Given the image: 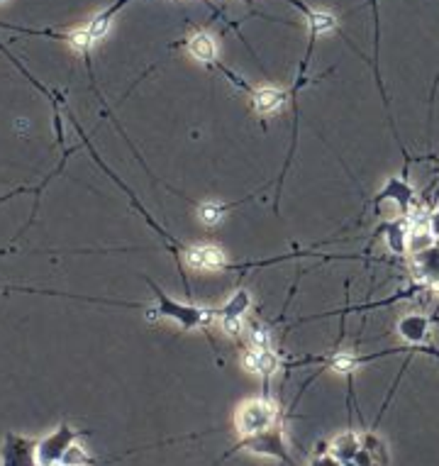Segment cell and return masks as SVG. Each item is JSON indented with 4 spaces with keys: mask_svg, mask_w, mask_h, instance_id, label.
Listing matches in <instances>:
<instances>
[{
    "mask_svg": "<svg viewBox=\"0 0 439 466\" xmlns=\"http://www.w3.org/2000/svg\"><path fill=\"white\" fill-rule=\"evenodd\" d=\"M188 49H190V54L200 61H213L215 56H218V44H215V39L210 35H195L193 39H190Z\"/></svg>",
    "mask_w": 439,
    "mask_h": 466,
    "instance_id": "cell-15",
    "label": "cell"
},
{
    "mask_svg": "<svg viewBox=\"0 0 439 466\" xmlns=\"http://www.w3.org/2000/svg\"><path fill=\"white\" fill-rule=\"evenodd\" d=\"M249 342H252V349H271V332H268L266 327L254 325L249 332Z\"/></svg>",
    "mask_w": 439,
    "mask_h": 466,
    "instance_id": "cell-21",
    "label": "cell"
},
{
    "mask_svg": "<svg viewBox=\"0 0 439 466\" xmlns=\"http://www.w3.org/2000/svg\"><path fill=\"white\" fill-rule=\"evenodd\" d=\"M310 466H325V464H322V459H315V462L310 464Z\"/></svg>",
    "mask_w": 439,
    "mask_h": 466,
    "instance_id": "cell-24",
    "label": "cell"
},
{
    "mask_svg": "<svg viewBox=\"0 0 439 466\" xmlns=\"http://www.w3.org/2000/svg\"><path fill=\"white\" fill-rule=\"evenodd\" d=\"M345 466H359L357 462H345Z\"/></svg>",
    "mask_w": 439,
    "mask_h": 466,
    "instance_id": "cell-25",
    "label": "cell"
},
{
    "mask_svg": "<svg viewBox=\"0 0 439 466\" xmlns=\"http://www.w3.org/2000/svg\"><path fill=\"white\" fill-rule=\"evenodd\" d=\"M156 295H159V308L154 312H161L163 317H171V320H176L178 325H183V327L208 325L215 317V310L193 308V305H178V303H173L171 298H166L163 293H159V290H156Z\"/></svg>",
    "mask_w": 439,
    "mask_h": 466,
    "instance_id": "cell-4",
    "label": "cell"
},
{
    "mask_svg": "<svg viewBox=\"0 0 439 466\" xmlns=\"http://www.w3.org/2000/svg\"><path fill=\"white\" fill-rule=\"evenodd\" d=\"M0 466H39L37 462V439L23 435H5L0 447Z\"/></svg>",
    "mask_w": 439,
    "mask_h": 466,
    "instance_id": "cell-3",
    "label": "cell"
},
{
    "mask_svg": "<svg viewBox=\"0 0 439 466\" xmlns=\"http://www.w3.org/2000/svg\"><path fill=\"white\" fill-rule=\"evenodd\" d=\"M198 215L205 225H220L222 218H225V208L220 203H205L198 208Z\"/></svg>",
    "mask_w": 439,
    "mask_h": 466,
    "instance_id": "cell-17",
    "label": "cell"
},
{
    "mask_svg": "<svg viewBox=\"0 0 439 466\" xmlns=\"http://www.w3.org/2000/svg\"><path fill=\"white\" fill-rule=\"evenodd\" d=\"M61 464H66V466H88L91 464V457L86 454V449L78 447V444L73 442L71 447H68V452L63 454Z\"/></svg>",
    "mask_w": 439,
    "mask_h": 466,
    "instance_id": "cell-18",
    "label": "cell"
},
{
    "mask_svg": "<svg viewBox=\"0 0 439 466\" xmlns=\"http://www.w3.org/2000/svg\"><path fill=\"white\" fill-rule=\"evenodd\" d=\"M78 432L68 425H61L59 430H54L51 435H47L44 439L37 442V462L39 466H56L61 464L63 454L68 452L73 442H76Z\"/></svg>",
    "mask_w": 439,
    "mask_h": 466,
    "instance_id": "cell-2",
    "label": "cell"
},
{
    "mask_svg": "<svg viewBox=\"0 0 439 466\" xmlns=\"http://www.w3.org/2000/svg\"><path fill=\"white\" fill-rule=\"evenodd\" d=\"M278 410L266 398H249L245 400L235 412V427L242 437H252L259 432H266L276 425Z\"/></svg>",
    "mask_w": 439,
    "mask_h": 466,
    "instance_id": "cell-1",
    "label": "cell"
},
{
    "mask_svg": "<svg viewBox=\"0 0 439 466\" xmlns=\"http://www.w3.org/2000/svg\"><path fill=\"white\" fill-rule=\"evenodd\" d=\"M242 447L252 454H264V457H276V459H283V462H290L288 452H285V439L278 430H266V432H259V435H252V437H245L242 439Z\"/></svg>",
    "mask_w": 439,
    "mask_h": 466,
    "instance_id": "cell-5",
    "label": "cell"
},
{
    "mask_svg": "<svg viewBox=\"0 0 439 466\" xmlns=\"http://www.w3.org/2000/svg\"><path fill=\"white\" fill-rule=\"evenodd\" d=\"M0 3H5V0H0Z\"/></svg>",
    "mask_w": 439,
    "mask_h": 466,
    "instance_id": "cell-26",
    "label": "cell"
},
{
    "mask_svg": "<svg viewBox=\"0 0 439 466\" xmlns=\"http://www.w3.org/2000/svg\"><path fill=\"white\" fill-rule=\"evenodd\" d=\"M186 262L195 271H220V269H225L227 259H225V252L218 247L195 245L186 249Z\"/></svg>",
    "mask_w": 439,
    "mask_h": 466,
    "instance_id": "cell-6",
    "label": "cell"
},
{
    "mask_svg": "<svg viewBox=\"0 0 439 466\" xmlns=\"http://www.w3.org/2000/svg\"><path fill=\"white\" fill-rule=\"evenodd\" d=\"M222 330H225L227 335H240L242 320H222Z\"/></svg>",
    "mask_w": 439,
    "mask_h": 466,
    "instance_id": "cell-22",
    "label": "cell"
},
{
    "mask_svg": "<svg viewBox=\"0 0 439 466\" xmlns=\"http://www.w3.org/2000/svg\"><path fill=\"white\" fill-rule=\"evenodd\" d=\"M427 227H430V235L432 237H439V208L430 215V225H427Z\"/></svg>",
    "mask_w": 439,
    "mask_h": 466,
    "instance_id": "cell-23",
    "label": "cell"
},
{
    "mask_svg": "<svg viewBox=\"0 0 439 466\" xmlns=\"http://www.w3.org/2000/svg\"><path fill=\"white\" fill-rule=\"evenodd\" d=\"M398 332L405 342L410 344H420L427 340V332H430V320L420 312H410V315L400 317L398 322Z\"/></svg>",
    "mask_w": 439,
    "mask_h": 466,
    "instance_id": "cell-8",
    "label": "cell"
},
{
    "mask_svg": "<svg viewBox=\"0 0 439 466\" xmlns=\"http://www.w3.org/2000/svg\"><path fill=\"white\" fill-rule=\"evenodd\" d=\"M254 108L259 110L261 115H271V113H278V110L285 105L288 95L278 88H261V91H254Z\"/></svg>",
    "mask_w": 439,
    "mask_h": 466,
    "instance_id": "cell-11",
    "label": "cell"
},
{
    "mask_svg": "<svg viewBox=\"0 0 439 466\" xmlns=\"http://www.w3.org/2000/svg\"><path fill=\"white\" fill-rule=\"evenodd\" d=\"M381 198H390L395 205H398L400 210H403L405 215H408L410 203L415 200V193H412V188L403 181V178H395V176H393V178H388L385 188L381 190Z\"/></svg>",
    "mask_w": 439,
    "mask_h": 466,
    "instance_id": "cell-10",
    "label": "cell"
},
{
    "mask_svg": "<svg viewBox=\"0 0 439 466\" xmlns=\"http://www.w3.org/2000/svg\"><path fill=\"white\" fill-rule=\"evenodd\" d=\"M361 449V439H359L354 432H345L332 442V457L340 459L342 464L345 462H354V457L359 454Z\"/></svg>",
    "mask_w": 439,
    "mask_h": 466,
    "instance_id": "cell-12",
    "label": "cell"
},
{
    "mask_svg": "<svg viewBox=\"0 0 439 466\" xmlns=\"http://www.w3.org/2000/svg\"><path fill=\"white\" fill-rule=\"evenodd\" d=\"M412 271L427 283L439 286V247L420 249L412 259Z\"/></svg>",
    "mask_w": 439,
    "mask_h": 466,
    "instance_id": "cell-7",
    "label": "cell"
},
{
    "mask_svg": "<svg viewBox=\"0 0 439 466\" xmlns=\"http://www.w3.org/2000/svg\"><path fill=\"white\" fill-rule=\"evenodd\" d=\"M385 242L393 254H405L410 245V227L405 222H393L385 227Z\"/></svg>",
    "mask_w": 439,
    "mask_h": 466,
    "instance_id": "cell-14",
    "label": "cell"
},
{
    "mask_svg": "<svg viewBox=\"0 0 439 466\" xmlns=\"http://www.w3.org/2000/svg\"><path fill=\"white\" fill-rule=\"evenodd\" d=\"M249 305H252V295H249V290H237L235 295H232L230 300H227L225 305H222V310H220V317L222 320H242L245 317V312L249 310Z\"/></svg>",
    "mask_w": 439,
    "mask_h": 466,
    "instance_id": "cell-13",
    "label": "cell"
},
{
    "mask_svg": "<svg viewBox=\"0 0 439 466\" xmlns=\"http://www.w3.org/2000/svg\"><path fill=\"white\" fill-rule=\"evenodd\" d=\"M308 23L315 35H322V32H330L337 27L335 15H330V13H308Z\"/></svg>",
    "mask_w": 439,
    "mask_h": 466,
    "instance_id": "cell-16",
    "label": "cell"
},
{
    "mask_svg": "<svg viewBox=\"0 0 439 466\" xmlns=\"http://www.w3.org/2000/svg\"><path fill=\"white\" fill-rule=\"evenodd\" d=\"M330 367H332V372L352 374V372H357L359 359H357V357H352V354H337V357L330 362Z\"/></svg>",
    "mask_w": 439,
    "mask_h": 466,
    "instance_id": "cell-19",
    "label": "cell"
},
{
    "mask_svg": "<svg viewBox=\"0 0 439 466\" xmlns=\"http://www.w3.org/2000/svg\"><path fill=\"white\" fill-rule=\"evenodd\" d=\"M245 367L259 376H273L278 372V357L271 349H252L245 357Z\"/></svg>",
    "mask_w": 439,
    "mask_h": 466,
    "instance_id": "cell-9",
    "label": "cell"
},
{
    "mask_svg": "<svg viewBox=\"0 0 439 466\" xmlns=\"http://www.w3.org/2000/svg\"><path fill=\"white\" fill-rule=\"evenodd\" d=\"M68 42H71V47L73 49H78V51H91V47H93V35L88 30H76V32H71L68 35Z\"/></svg>",
    "mask_w": 439,
    "mask_h": 466,
    "instance_id": "cell-20",
    "label": "cell"
}]
</instances>
